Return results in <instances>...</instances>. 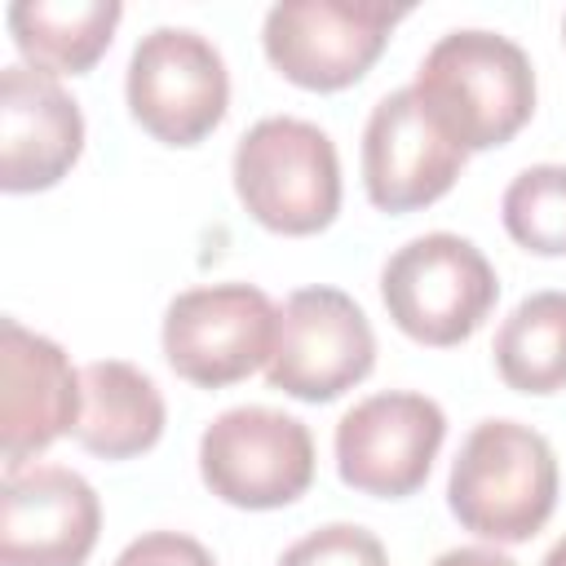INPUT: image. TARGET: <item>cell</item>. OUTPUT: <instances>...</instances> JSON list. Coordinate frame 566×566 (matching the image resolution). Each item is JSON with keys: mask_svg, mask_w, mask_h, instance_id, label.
I'll return each mask as SVG.
<instances>
[{"mask_svg": "<svg viewBox=\"0 0 566 566\" xmlns=\"http://www.w3.org/2000/svg\"><path fill=\"white\" fill-rule=\"evenodd\" d=\"M234 195L274 234H318L340 212V159L332 137L296 115L256 119L234 146Z\"/></svg>", "mask_w": 566, "mask_h": 566, "instance_id": "3", "label": "cell"}, {"mask_svg": "<svg viewBox=\"0 0 566 566\" xmlns=\"http://www.w3.org/2000/svg\"><path fill=\"white\" fill-rule=\"evenodd\" d=\"M442 438L447 416L433 398L407 389L371 394L336 424V473L363 495L402 500L424 486Z\"/></svg>", "mask_w": 566, "mask_h": 566, "instance_id": "10", "label": "cell"}, {"mask_svg": "<svg viewBox=\"0 0 566 566\" xmlns=\"http://www.w3.org/2000/svg\"><path fill=\"white\" fill-rule=\"evenodd\" d=\"M279 336L274 301L252 283H212L172 296L164 310V358L199 385L226 389L270 363Z\"/></svg>", "mask_w": 566, "mask_h": 566, "instance_id": "7", "label": "cell"}, {"mask_svg": "<svg viewBox=\"0 0 566 566\" xmlns=\"http://www.w3.org/2000/svg\"><path fill=\"white\" fill-rule=\"evenodd\" d=\"M128 111L164 146L203 142L230 106V75L212 40L186 27H155L128 57Z\"/></svg>", "mask_w": 566, "mask_h": 566, "instance_id": "8", "label": "cell"}, {"mask_svg": "<svg viewBox=\"0 0 566 566\" xmlns=\"http://www.w3.org/2000/svg\"><path fill=\"white\" fill-rule=\"evenodd\" d=\"M84 150L80 102L35 66L0 71V186L31 195L57 186Z\"/></svg>", "mask_w": 566, "mask_h": 566, "instance_id": "14", "label": "cell"}, {"mask_svg": "<svg viewBox=\"0 0 566 566\" xmlns=\"http://www.w3.org/2000/svg\"><path fill=\"white\" fill-rule=\"evenodd\" d=\"M124 9L115 0H18L9 35L27 66L44 75H84L111 49Z\"/></svg>", "mask_w": 566, "mask_h": 566, "instance_id": "16", "label": "cell"}, {"mask_svg": "<svg viewBox=\"0 0 566 566\" xmlns=\"http://www.w3.org/2000/svg\"><path fill=\"white\" fill-rule=\"evenodd\" d=\"M102 531L97 491L62 464L18 469L0 486L4 566H84Z\"/></svg>", "mask_w": 566, "mask_h": 566, "instance_id": "13", "label": "cell"}, {"mask_svg": "<svg viewBox=\"0 0 566 566\" xmlns=\"http://www.w3.org/2000/svg\"><path fill=\"white\" fill-rule=\"evenodd\" d=\"M402 18L407 9L385 0H279L265 13L261 44L283 80L336 93L371 71Z\"/></svg>", "mask_w": 566, "mask_h": 566, "instance_id": "5", "label": "cell"}, {"mask_svg": "<svg viewBox=\"0 0 566 566\" xmlns=\"http://www.w3.org/2000/svg\"><path fill=\"white\" fill-rule=\"evenodd\" d=\"M504 230L535 256H566V164L522 168L500 199Z\"/></svg>", "mask_w": 566, "mask_h": 566, "instance_id": "18", "label": "cell"}, {"mask_svg": "<svg viewBox=\"0 0 566 566\" xmlns=\"http://www.w3.org/2000/svg\"><path fill=\"white\" fill-rule=\"evenodd\" d=\"M164 433V398L155 380L119 358L88 363L80 371V424L75 442L102 460H133Z\"/></svg>", "mask_w": 566, "mask_h": 566, "instance_id": "15", "label": "cell"}, {"mask_svg": "<svg viewBox=\"0 0 566 566\" xmlns=\"http://www.w3.org/2000/svg\"><path fill=\"white\" fill-rule=\"evenodd\" d=\"M562 35H566V18H562Z\"/></svg>", "mask_w": 566, "mask_h": 566, "instance_id": "23", "label": "cell"}, {"mask_svg": "<svg viewBox=\"0 0 566 566\" xmlns=\"http://www.w3.org/2000/svg\"><path fill=\"white\" fill-rule=\"evenodd\" d=\"M376 367V336L367 314L340 287H301L279 310L274 354L265 363L270 389L301 402H332Z\"/></svg>", "mask_w": 566, "mask_h": 566, "instance_id": "9", "label": "cell"}, {"mask_svg": "<svg viewBox=\"0 0 566 566\" xmlns=\"http://www.w3.org/2000/svg\"><path fill=\"white\" fill-rule=\"evenodd\" d=\"M80 424V371L66 349L18 318L0 323V447L4 469L18 473Z\"/></svg>", "mask_w": 566, "mask_h": 566, "instance_id": "12", "label": "cell"}, {"mask_svg": "<svg viewBox=\"0 0 566 566\" xmlns=\"http://www.w3.org/2000/svg\"><path fill=\"white\" fill-rule=\"evenodd\" d=\"M279 566H389V557L371 531H363L354 522H332V526H318L305 539H296L279 557Z\"/></svg>", "mask_w": 566, "mask_h": 566, "instance_id": "19", "label": "cell"}, {"mask_svg": "<svg viewBox=\"0 0 566 566\" xmlns=\"http://www.w3.org/2000/svg\"><path fill=\"white\" fill-rule=\"evenodd\" d=\"M433 566H517L509 553H500V548H482V544H469V548H451V553H442Z\"/></svg>", "mask_w": 566, "mask_h": 566, "instance_id": "21", "label": "cell"}, {"mask_svg": "<svg viewBox=\"0 0 566 566\" xmlns=\"http://www.w3.org/2000/svg\"><path fill=\"white\" fill-rule=\"evenodd\" d=\"M451 517L491 539L522 544L557 509V455L548 438L522 420H482L455 451L447 478Z\"/></svg>", "mask_w": 566, "mask_h": 566, "instance_id": "2", "label": "cell"}, {"mask_svg": "<svg viewBox=\"0 0 566 566\" xmlns=\"http://www.w3.org/2000/svg\"><path fill=\"white\" fill-rule=\"evenodd\" d=\"M469 150L447 137V128L424 111L416 88L385 93L363 128V186L380 212H416L438 203Z\"/></svg>", "mask_w": 566, "mask_h": 566, "instance_id": "11", "label": "cell"}, {"mask_svg": "<svg viewBox=\"0 0 566 566\" xmlns=\"http://www.w3.org/2000/svg\"><path fill=\"white\" fill-rule=\"evenodd\" d=\"M495 371L517 394L566 389V292H531L495 332Z\"/></svg>", "mask_w": 566, "mask_h": 566, "instance_id": "17", "label": "cell"}, {"mask_svg": "<svg viewBox=\"0 0 566 566\" xmlns=\"http://www.w3.org/2000/svg\"><path fill=\"white\" fill-rule=\"evenodd\" d=\"M416 97L464 150L504 146L535 115L531 57L495 31H447L416 71Z\"/></svg>", "mask_w": 566, "mask_h": 566, "instance_id": "1", "label": "cell"}, {"mask_svg": "<svg viewBox=\"0 0 566 566\" xmlns=\"http://www.w3.org/2000/svg\"><path fill=\"white\" fill-rule=\"evenodd\" d=\"M544 566H566V535H562V539H557V544L548 548V557H544Z\"/></svg>", "mask_w": 566, "mask_h": 566, "instance_id": "22", "label": "cell"}, {"mask_svg": "<svg viewBox=\"0 0 566 566\" xmlns=\"http://www.w3.org/2000/svg\"><path fill=\"white\" fill-rule=\"evenodd\" d=\"M380 301L398 332L447 349L469 340L500 301L491 261L460 234L433 230L402 243L380 270Z\"/></svg>", "mask_w": 566, "mask_h": 566, "instance_id": "4", "label": "cell"}, {"mask_svg": "<svg viewBox=\"0 0 566 566\" xmlns=\"http://www.w3.org/2000/svg\"><path fill=\"white\" fill-rule=\"evenodd\" d=\"M199 478L234 509H283L314 482V438L287 411L230 407L199 438Z\"/></svg>", "mask_w": 566, "mask_h": 566, "instance_id": "6", "label": "cell"}, {"mask_svg": "<svg viewBox=\"0 0 566 566\" xmlns=\"http://www.w3.org/2000/svg\"><path fill=\"white\" fill-rule=\"evenodd\" d=\"M115 566H217V562L199 539L181 531H146L115 557Z\"/></svg>", "mask_w": 566, "mask_h": 566, "instance_id": "20", "label": "cell"}]
</instances>
